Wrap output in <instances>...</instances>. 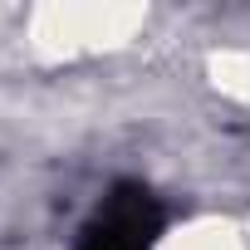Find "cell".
<instances>
[{"instance_id": "1", "label": "cell", "mask_w": 250, "mask_h": 250, "mask_svg": "<svg viewBox=\"0 0 250 250\" xmlns=\"http://www.w3.org/2000/svg\"><path fill=\"white\" fill-rule=\"evenodd\" d=\"M162 226H167L162 201L143 182H118L83 221L74 250H157Z\"/></svg>"}]
</instances>
